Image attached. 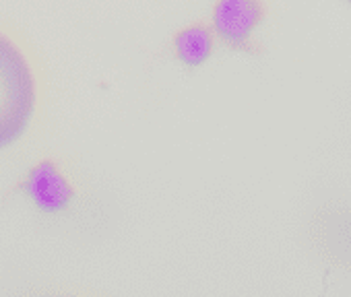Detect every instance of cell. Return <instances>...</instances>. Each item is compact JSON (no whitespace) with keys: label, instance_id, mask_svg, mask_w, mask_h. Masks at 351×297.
Segmentation results:
<instances>
[{"label":"cell","instance_id":"2","mask_svg":"<svg viewBox=\"0 0 351 297\" xmlns=\"http://www.w3.org/2000/svg\"><path fill=\"white\" fill-rule=\"evenodd\" d=\"M349 3H351V0H349Z\"/></svg>","mask_w":351,"mask_h":297},{"label":"cell","instance_id":"1","mask_svg":"<svg viewBox=\"0 0 351 297\" xmlns=\"http://www.w3.org/2000/svg\"><path fill=\"white\" fill-rule=\"evenodd\" d=\"M36 107V83L19 48L0 34V148L27 128Z\"/></svg>","mask_w":351,"mask_h":297}]
</instances>
